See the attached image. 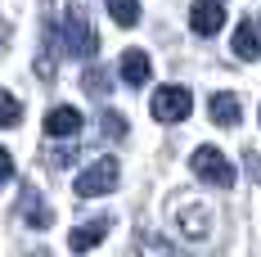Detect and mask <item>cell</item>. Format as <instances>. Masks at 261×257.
Segmentation results:
<instances>
[{
	"label": "cell",
	"instance_id": "cell-19",
	"mask_svg": "<svg viewBox=\"0 0 261 257\" xmlns=\"http://www.w3.org/2000/svg\"><path fill=\"white\" fill-rule=\"evenodd\" d=\"M248 167H252V176L261 180V154H248Z\"/></svg>",
	"mask_w": 261,
	"mask_h": 257
},
{
	"label": "cell",
	"instance_id": "cell-17",
	"mask_svg": "<svg viewBox=\"0 0 261 257\" xmlns=\"http://www.w3.org/2000/svg\"><path fill=\"white\" fill-rule=\"evenodd\" d=\"M99 122H104L99 131H104L108 140H122V135H126V118H122V113H104Z\"/></svg>",
	"mask_w": 261,
	"mask_h": 257
},
{
	"label": "cell",
	"instance_id": "cell-9",
	"mask_svg": "<svg viewBox=\"0 0 261 257\" xmlns=\"http://www.w3.org/2000/svg\"><path fill=\"white\" fill-rule=\"evenodd\" d=\"M234 54H239V59H248V63L261 59V18L248 14V18L234 27Z\"/></svg>",
	"mask_w": 261,
	"mask_h": 257
},
{
	"label": "cell",
	"instance_id": "cell-2",
	"mask_svg": "<svg viewBox=\"0 0 261 257\" xmlns=\"http://www.w3.org/2000/svg\"><path fill=\"white\" fill-rule=\"evenodd\" d=\"M122 180V162L117 158H95L90 167L77 172V194L81 199H99V194H113Z\"/></svg>",
	"mask_w": 261,
	"mask_h": 257
},
{
	"label": "cell",
	"instance_id": "cell-16",
	"mask_svg": "<svg viewBox=\"0 0 261 257\" xmlns=\"http://www.w3.org/2000/svg\"><path fill=\"white\" fill-rule=\"evenodd\" d=\"M113 18L122 27H135L140 23V0H113Z\"/></svg>",
	"mask_w": 261,
	"mask_h": 257
},
{
	"label": "cell",
	"instance_id": "cell-14",
	"mask_svg": "<svg viewBox=\"0 0 261 257\" xmlns=\"http://www.w3.org/2000/svg\"><path fill=\"white\" fill-rule=\"evenodd\" d=\"M81 90H86V95H95V100H104L108 90H113V86H108V73H104V68H86V77H81Z\"/></svg>",
	"mask_w": 261,
	"mask_h": 257
},
{
	"label": "cell",
	"instance_id": "cell-6",
	"mask_svg": "<svg viewBox=\"0 0 261 257\" xmlns=\"http://www.w3.org/2000/svg\"><path fill=\"white\" fill-rule=\"evenodd\" d=\"M189 27H194L198 36H216V32L225 27V9H221V0H198V5L189 9Z\"/></svg>",
	"mask_w": 261,
	"mask_h": 257
},
{
	"label": "cell",
	"instance_id": "cell-18",
	"mask_svg": "<svg viewBox=\"0 0 261 257\" xmlns=\"http://www.w3.org/2000/svg\"><path fill=\"white\" fill-rule=\"evenodd\" d=\"M9 176H14V158H9V149H0V185Z\"/></svg>",
	"mask_w": 261,
	"mask_h": 257
},
{
	"label": "cell",
	"instance_id": "cell-10",
	"mask_svg": "<svg viewBox=\"0 0 261 257\" xmlns=\"http://www.w3.org/2000/svg\"><path fill=\"white\" fill-rule=\"evenodd\" d=\"M207 118L216 122V127H239V118H243V104H239V95H230V90H216L207 100Z\"/></svg>",
	"mask_w": 261,
	"mask_h": 257
},
{
	"label": "cell",
	"instance_id": "cell-5",
	"mask_svg": "<svg viewBox=\"0 0 261 257\" xmlns=\"http://www.w3.org/2000/svg\"><path fill=\"white\" fill-rule=\"evenodd\" d=\"M18 212H23V221L32 230H50L54 226V212L45 207V199L36 194V185H23V190H18Z\"/></svg>",
	"mask_w": 261,
	"mask_h": 257
},
{
	"label": "cell",
	"instance_id": "cell-3",
	"mask_svg": "<svg viewBox=\"0 0 261 257\" xmlns=\"http://www.w3.org/2000/svg\"><path fill=\"white\" fill-rule=\"evenodd\" d=\"M189 167H194L198 180H207V185H216V190H230V185H234V162L221 154L216 145H198L194 158H189Z\"/></svg>",
	"mask_w": 261,
	"mask_h": 257
},
{
	"label": "cell",
	"instance_id": "cell-8",
	"mask_svg": "<svg viewBox=\"0 0 261 257\" xmlns=\"http://www.w3.org/2000/svg\"><path fill=\"white\" fill-rule=\"evenodd\" d=\"M108 226H113L108 217H95V221H81L77 230L68 235V248H72V253H90V248H99V244H104V235H108Z\"/></svg>",
	"mask_w": 261,
	"mask_h": 257
},
{
	"label": "cell",
	"instance_id": "cell-4",
	"mask_svg": "<svg viewBox=\"0 0 261 257\" xmlns=\"http://www.w3.org/2000/svg\"><path fill=\"white\" fill-rule=\"evenodd\" d=\"M189 108H194L189 86H162V90L153 95V104H149V113H153L158 122H185Z\"/></svg>",
	"mask_w": 261,
	"mask_h": 257
},
{
	"label": "cell",
	"instance_id": "cell-13",
	"mask_svg": "<svg viewBox=\"0 0 261 257\" xmlns=\"http://www.w3.org/2000/svg\"><path fill=\"white\" fill-rule=\"evenodd\" d=\"M135 257H185V253H176L167 239H158V235H140L135 239Z\"/></svg>",
	"mask_w": 261,
	"mask_h": 257
},
{
	"label": "cell",
	"instance_id": "cell-15",
	"mask_svg": "<svg viewBox=\"0 0 261 257\" xmlns=\"http://www.w3.org/2000/svg\"><path fill=\"white\" fill-rule=\"evenodd\" d=\"M18 118H23V104L0 86V131H5V127H18Z\"/></svg>",
	"mask_w": 261,
	"mask_h": 257
},
{
	"label": "cell",
	"instance_id": "cell-11",
	"mask_svg": "<svg viewBox=\"0 0 261 257\" xmlns=\"http://www.w3.org/2000/svg\"><path fill=\"white\" fill-rule=\"evenodd\" d=\"M149 73H153V63H149L144 50H126L122 54V81H126V86H144Z\"/></svg>",
	"mask_w": 261,
	"mask_h": 257
},
{
	"label": "cell",
	"instance_id": "cell-12",
	"mask_svg": "<svg viewBox=\"0 0 261 257\" xmlns=\"http://www.w3.org/2000/svg\"><path fill=\"white\" fill-rule=\"evenodd\" d=\"M180 226H185V235H189V239H207L212 217L203 212V207H180Z\"/></svg>",
	"mask_w": 261,
	"mask_h": 257
},
{
	"label": "cell",
	"instance_id": "cell-1",
	"mask_svg": "<svg viewBox=\"0 0 261 257\" xmlns=\"http://www.w3.org/2000/svg\"><path fill=\"white\" fill-rule=\"evenodd\" d=\"M63 50L72 59H95L99 54V32L90 23V14H81L77 5L63 14Z\"/></svg>",
	"mask_w": 261,
	"mask_h": 257
},
{
	"label": "cell",
	"instance_id": "cell-7",
	"mask_svg": "<svg viewBox=\"0 0 261 257\" xmlns=\"http://www.w3.org/2000/svg\"><path fill=\"white\" fill-rule=\"evenodd\" d=\"M81 122H86V118H81L72 104H59V108L45 113V135H50V140H68V135L81 131Z\"/></svg>",
	"mask_w": 261,
	"mask_h": 257
}]
</instances>
